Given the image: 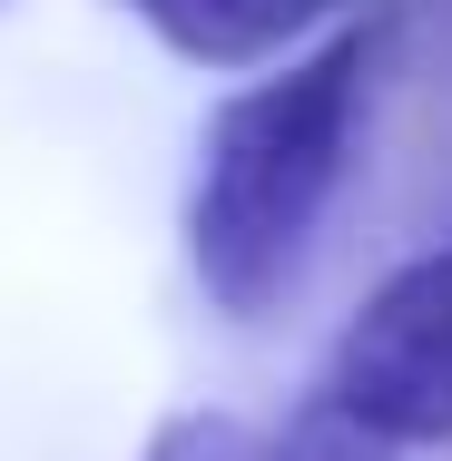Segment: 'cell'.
Segmentation results:
<instances>
[{"label":"cell","mask_w":452,"mask_h":461,"mask_svg":"<svg viewBox=\"0 0 452 461\" xmlns=\"http://www.w3.org/2000/svg\"><path fill=\"white\" fill-rule=\"evenodd\" d=\"M178 59H207V69H246V59H275L295 30H315L325 10L345 0H128Z\"/></svg>","instance_id":"3"},{"label":"cell","mask_w":452,"mask_h":461,"mask_svg":"<svg viewBox=\"0 0 452 461\" xmlns=\"http://www.w3.org/2000/svg\"><path fill=\"white\" fill-rule=\"evenodd\" d=\"M148 461H285V452H266L236 412H178V422H158Z\"/></svg>","instance_id":"4"},{"label":"cell","mask_w":452,"mask_h":461,"mask_svg":"<svg viewBox=\"0 0 452 461\" xmlns=\"http://www.w3.org/2000/svg\"><path fill=\"white\" fill-rule=\"evenodd\" d=\"M364 79H374V30H335L275 79L217 98L197 138V186H187V266L217 314L246 324L295 285L335 186L355 167Z\"/></svg>","instance_id":"1"},{"label":"cell","mask_w":452,"mask_h":461,"mask_svg":"<svg viewBox=\"0 0 452 461\" xmlns=\"http://www.w3.org/2000/svg\"><path fill=\"white\" fill-rule=\"evenodd\" d=\"M315 432L345 461L452 442V246L364 294L315 383Z\"/></svg>","instance_id":"2"}]
</instances>
